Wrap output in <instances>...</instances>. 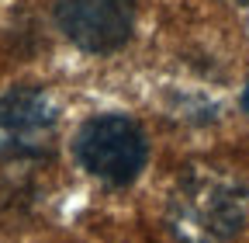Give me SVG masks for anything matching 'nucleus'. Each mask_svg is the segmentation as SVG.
<instances>
[{"instance_id":"nucleus-4","label":"nucleus","mask_w":249,"mask_h":243,"mask_svg":"<svg viewBox=\"0 0 249 243\" xmlns=\"http://www.w3.org/2000/svg\"><path fill=\"white\" fill-rule=\"evenodd\" d=\"M242 108L249 111V87H246V94H242Z\"/></svg>"},{"instance_id":"nucleus-2","label":"nucleus","mask_w":249,"mask_h":243,"mask_svg":"<svg viewBox=\"0 0 249 243\" xmlns=\"http://www.w3.org/2000/svg\"><path fill=\"white\" fill-rule=\"evenodd\" d=\"M55 21L87 52H114L128 42L135 24L132 0H55Z\"/></svg>"},{"instance_id":"nucleus-1","label":"nucleus","mask_w":249,"mask_h":243,"mask_svg":"<svg viewBox=\"0 0 249 243\" xmlns=\"http://www.w3.org/2000/svg\"><path fill=\"white\" fill-rule=\"evenodd\" d=\"M76 160L107 184H132L149 160V142L139 122L124 115H97L76 132Z\"/></svg>"},{"instance_id":"nucleus-3","label":"nucleus","mask_w":249,"mask_h":243,"mask_svg":"<svg viewBox=\"0 0 249 243\" xmlns=\"http://www.w3.org/2000/svg\"><path fill=\"white\" fill-rule=\"evenodd\" d=\"M55 122L49 98L35 87H14L0 98V132L11 139H28Z\"/></svg>"}]
</instances>
